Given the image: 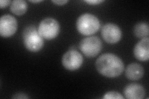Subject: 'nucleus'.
<instances>
[{"mask_svg":"<svg viewBox=\"0 0 149 99\" xmlns=\"http://www.w3.org/2000/svg\"><path fill=\"white\" fill-rule=\"evenodd\" d=\"M95 66L102 76L114 78L120 76L124 71V64L118 56L106 53L101 55L95 63Z\"/></svg>","mask_w":149,"mask_h":99,"instance_id":"1","label":"nucleus"},{"mask_svg":"<svg viewBox=\"0 0 149 99\" xmlns=\"http://www.w3.org/2000/svg\"><path fill=\"white\" fill-rule=\"evenodd\" d=\"M22 41L26 48L31 52H38L44 45V39L34 26L26 27L22 32Z\"/></svg>","mask_w":149,"mask_h":99,"instance_id":"2","label":"nucleus"},{"mask_svg":"<svg viewBox=\"0 0 149 99\" xmlns=\"http://www.w3.org/2000/svg\"><path fill=\"white\" fill-rule=\"evenodd\" d=\"M78 32L83 35H91L100 30L101 24L98 18L90 13H85L78 17L76 23Z\"/></svg>","mask_w":149,"mask_h":99,"instance_id":"3","label":"nucleus"},{"mask_svg":"<svg viewBox=\"0 0 149 99\" xmlns=\"http://www.w3.org/2000/svg\"><path fill=\"white\" fill-rule=\"evenodd\" d=\"M60 30L58 22L52 17H47L42 21L38 27L39 35L45 40H50L57 37Z\"/></svg>","mask_w":149,"mask_h":99,"instance_id":"4","label":"nucleus"},{"mask_svg":"<svg viewBox=\"0 0 149 99\" xmlns=\"http://www.w3.org/2000/svg\"><path fill=\"white\" fill-rule=\"evenodd\" d=\"M81 52L88 58H94L102 50V44L97 36H90L83 39L79 44Z\"/></svg>","mask_w":149,"mask_h":99,"instance_id":"5","label":"nucleus"},{"mask_svg":"<svg viewBox=\"0 0 149 99\" xmlns=\"http://www.w3.org/2000/svg\"><path fill=\"white\" fill-rule=\"evenodd\" d=\"M62 63L65 69L73 71L81 66L83 63V57L77 50H70L63 54Z\"/></svg>","mask_w":149,"mask_h":99,"instance_id":"6","label":"nucleus"},{"mask_svg":"<svg viewBox=\"0 0 149 99\" xmlns=\"http://www.w3.org/2000/svg\"><path fill=\"white\" fill-rule=\"evenodd\" d=\"M101 34L104 41L110 44L118 43L122 38L120 28L113 23L105 24L102 27Z\"/></svg>","mask_w":149,"mask_h":99,"instance_id":"7","label":"nucleus"},{"mask_svg":"<svg viewBox=\"0 0 149 99\" xmlns=\"http://www.w3.org/2000/svg\"><path fill=\"white\" fill-rule=\"evenodd\" d=\"M17 30L16 19L9 15H5L0 19V35L4 38L13 36Z\"/></svg>","mask_w":149,"mask_h":99,"instance_id":"8","label":"nucleus"},{"mask_svg":"<svg viewBox=\"0 0 149 99\" xmlns=\"http://www.w3.org/2000/svg\"><path fill=\"white\" fill-rule=\"evenodd\" d=\"M125 97L127 99H142L146 96V89L142 85L131 83L127 85L124 89Z\"/></svg>","mask_w":149,"mask_h":99,"instance_id":"9","label":"nucleus"},{"mask_svg":"<svg viewBox=\"0 0 149 99\" xmlns=\"http://www.w3.org/2000/svg\"><path fill=\"white\" fill-rule=\"evenodd\" d=\"M149 38L146 37L140 40L134 46V55L140 61H147L149 58Z\"/></svg>","mask_w":149,"mask_h":99,"instance_id":"10","label":"nucleus"},{"mask_svg":"<svg viewBox=\"0 0 149 99\" xmlns=\"http://www.w3.org/2000/svg\"><path fill=\"white\" fill-rule=\"evenodd\" d=\"M144 68L141 64L137 63L129 64L125 69V76L131 81L141 79L144 75Z\"/></svg>","mask_w":149,"mask_h":99,"instance_id":"11","label":"nucleus"},{"mask_svg":"<svg viewBox=\"0 0 149 99\" xmlns=\"http://www.w3.org/2000/svg\"><path fill=\"white\" fill-rule=\"evenodd\" d=\"M27 3L24 0H15L12 1L10 6L11 12L18 16L24 15L27 12Z\"/></svg>","mask_w":149,"mask_h":99,"instance_id":"12","label":"nucleus"},{"mask_svg":"<svg viewBox=\"0 0 149 99\" xmlns=\"http://www.w3.org/2000/svg\"><path fill=\"white\" fill-rule=\"evenodd\" d=\"M134 35L137 38H146L148 37L149 35V28L147 22H140L137 23L134 27Z\"/></svg>","mask_w":149,"mask_h":99,"instance_id":"13","label":"nucleus"},{"mask_svg":"<svg viewBox=\"0 0 149 99\" xmlns=\"http://www.w3.org/2000/svg\"><path fill=\"white\" fill-rule=\"evenodd\" d=\"M102 98L104 99H110V98H118V99H123L124 97L121 94L116 91H109L106 92Z\"/></svg>","mask_w":149,"mask_h":99,"instance_id":"14","label":"nucleus"},{"mask_svg":"<svg viewBox=\"0 0 149 99\" xmlns=\"http://www.w3.org/2000/svg\"><path fill=\"white\" fill-rule=\"evenodd\" d=\"M12 98H17V99H26V98H29L26 93H22V92H17L14 94V96L12 97Z\"/></svg>","mask_w":149,"mask_h":99,"instance_id":"15","label":"nucleus"},{"mask_svg":"<svg viewBox=\"0 0 149 99\" xmlns=\"http://www.w3.org/2000/svg\"><path fill=\"white\" fill-rule=\"evenodd\" d=\"M85 1L91 5H97V4L103 3L104 1V0H86Z\"/></svg>","mask_w":149,"mask_h":99,"instance_id":"16","label":"nucleus"},{"mask_svg":"<svg viewBox=\"0 0 149 99\" xmlns=\"http://www.w3.org/2000/svg\"><path fill=\"white\" fill-rule=\"evenodd\" d=\"M11 1L9 0H1L0 1V8L1 9L8 7L9 4H11Z\"/></svg>","mask_w":149,"mask_h":99,"instance_id":"17","label":"nucleus"},{"mask_svg":"<svg viewBox=\"0 0 149 99\" xmlns=\"http://www.w3.org/2000/svg\"><path fill=\"white\" fill-rule=\"evenodd\" d=\"M68 0H52V2L58 6H63L68 3Z\"/></svg>","mask_w":149,"mask_h":99,"instance_id":"18","label":"nucleus"},{"mask_svg":"<svg viewBox=\"0 0 149 99\" xmlns=\"http://www.w3.org/2000/svg\"><path fill=\"white\" fill-rule=\"evenodd\" d=\"M29 1L32 3H40L42 2V0H36V1H32V0H29Z\"/></svg>","mask_w":149,"mask_h":99,"instance_id":"19","label":"nucleus"}]
</instances>
